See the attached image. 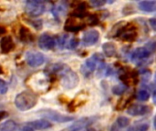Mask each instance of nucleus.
Listing matches in <instances>:
<instances>
[{
    "label": "nucleus",
    "mask_w": 156,
    "mask_h": 131,
    "mask_svg": "<svg viewBox=\"0 0 156 131\" xmlns=\"http://www.w3.org/2000/svg\"><path fill=\"white\" fill-rule=\"evenodd\" d=\"M126 90V87L125 86H121V85H117L114 86L112 88V93L115 95H122Z\"/></svg>",
    "instance_id": "nucleus-27"
},
{
    "label": "nucleus",
    "mask_w": 156,
    "mask_h": 131,
    "mask_svg": "<svg viewBox=\"0 0 156 131\" xmlns=\"http://www.w3.org/2000/svg\"><path fill=\"white\" fill-rule=\"evenodd\" d=\"M46 6L44 2L37 0L27 1L25 5V11L29 16H38L45 12Z\"/></svg>",
    "instance_id": "nucleus-5"
},
{
    "label": "nucleus",
    "mask_w": 156,
    "mask_h": 131,
    "mask_svg": "<svg viewBox=\"0 0 156 131\" xmlns=\"http://www.w3.org/2000/svg\"><path fill=\"white\" fill-rule=\"evenodd\" d=\"M105 4H106V2L103 0H91L90 1V5L94 7H101V6L104 5Z\"/></svg>",
    "instance_id": "nucleus-29"
},
{
    "label": "nucleus",
    "mask_w": 156,
    "mask_h": 131,
    "mask_svg": "<svg viewBox=\"0 0 156 131\" xmlns=\"http://www.w3.org/2000/svg\"><path fill=\"white\" fill-rule=\"evenodd\" d=\"M28 23L31 26H33L37 30L41 29V27H42V22H41V20H28Z\"/></svg>",
    "instance_id": "nucleus-28"
},
{
    "label": "nucleus",
    "mask_w": 156,
    "mask_h": 131,
    "mask_svg": "<svg viewBox=\"0 0 156 131\" xmlns=\"http://www.w3.org/2000/svg\"><path fill=\"white\" fill-rule=\"evenodd\" d=\"M90 124V119L88 118L85 119H81L80 120H78L77 122H75L73 125H71L69 128V131H82L87 129V127Z\"/></svg>",
    "instance_id": "nucleus-16"
},
{
    "label": "nucleus",
    "mask_w": 156,
    "mask_h": 131,
    "mask_svg": "<svg viewBox=\"0 0 156 131\" xmlns=\"http://www.w3.org/2000/svg\"><path fill=\"white\" fill-rule=\"evenodd\" d=\"M112 36H120V38L123 41L132 42L137 37V30L132 24L123 25L122 23H120L119 29L112 34Z\"/></svg>",
    "instance_id": "nucleus-2"
},
{
    "label": "nucleus",
    "mask_w": 156,
    "mask_h": 131,
    "mask_svg": "<svg viewBox=\"0 0 156 131\" xmlns=\"http://www.w3.org/2000/svg\"><path fill=\"white\" fill-rule=\"evenodd\" d=\"M102 50L104 52V54L106 55V57H114L117 53V47L113 43H105L102 46Z\"/></svg>",
    "instance_id": "nucleus-20"
},
{
    "label": "nucleus",
    "mask_w": 156,
    "mask_h": 131,
    "mask_svg": "<svg viewBox=\"0 0 156 131\" xmlns=\"http://www.w3.org/2000/svg\"><path fill=\"white\" fill-rule=\"evenodd\" d=\"M6 116H7V113L5 111H0V121H2Z\"/></svg>",
    "instance_id": "nucleus-33"
},
{
    "label": "nucleus",
    "mask_w": 156,
    "mask_h": 131,
    "mask_svg": "<svg viewBox=\"0 0 156 131\" xmlns=\"http://www.w3.org/2000/svg\"><path fill=\"white\" fill-rule=\"evenodd\" d=\"M38 114L41 115L42 117L46 118V119H51L52 121L58 122V123H65V122L71 121L73 119V118H71V117L65 116V115H63L61 113H58V112L54 111V110H51V109H44V110H41Z\"/></svg>",
    "instance_id": "nucleus-8"
},
{
    "label": "nucleus",
    "mask_w": 156,
    "mask_h": 131,
    "mask_svg": "<svg viewBox=\"0 0 156 131\" xmlns=\"http://www.w3.org/2000/svg\"><path fill=\"white\" fill-rule=\"evenodd\" d=\"M66 10H67V7H66L65 4L64 3H58L57 5H55L53 7L52 12H53L55 16H62V14H64Z\"/></svg>",
    "instance_id": "nucleus-22"
},
{
    "label": "nucleus",
    "mask_w": 156,
    "mask_h": 131,
    "mask_svg": "<svg viewBox=\"0 0 156 131\" xmlns=\"http://www.w3.org/2000/svg\"><path fill=\"white\" fill-rule=\"evenodd\" d=\"M149 129V125L147 123H141L134 125L133 128L130 129L129 131H148Z\"/></svg>",
    "instance_id": "nucleus-25"
},
{
    "label": "nucleus",
    "mask_w": 156,
    "mask_h": 131,
    "mask_svg": "<svg viewBox=\"0 0 156 131\" xmlns=\"http://www.w3.org/2000/svg\"><path fill=\"white\" fill-rule=\"evenodd\" d=\"M89 21H90V25H96V24H98L99 20H98V18H97V16L95 15H91L90 16V18H89Z\"/></svg>",
    "instance_id": "nucleus-31"
},
{
    "label": "nucleus",
    "mask_w": 156,
    "mask_h": 131,
    "mask_svg": "<svg viewBox=\"0 0 156 131\" xmlns=\"http://www.w3.org/2000/svg\"><path fill=\"white\" fill-rule=\"evenodd\" d=\"M151 111V108L146 105L134 104L128 108L127 113L131 116H143Z\"/></svg>",
    "instance_id": "nucleus-11"
},
{
    "label": "nucleus",
    "mask_w": 156,
    "mask_h": 131,
    "mask_svg": "<svg viewBox=\"0 0 156 131\" xmlns=\"http://www.w3.org/2000/svg\"><path fill=\"white\" fill-rule=\"evenodd\" d=\"M0 131H17V124L13 120H8L0 126Z\"/></svg>",
    "instance_id": "nucleus-21"
},
{
    "label": "nucleus",
    "mask_w": 156,
    "mask_h": 131,
    "mask_svg": "<svg viewBox=\"0 0 156 131\" xmlns=\"http://www.w3.org/2000/svg\"><path fill=\"white\" fill-rule=\"evenodd\" d=\"M136 97H137V98H138L139 100H141V101H146V100H148L149 98H150V93H149V91L146 90V89H140V90L137 92Z\"/></svg>",
    "instance_id": "nucleus-23"
},
{
    "label": "nucleus",
    "mask_w": 156,
    "mask_h": 131,
    "mask_svg": "<svg viewBox=\"0 0 156 131\" xmlns=\"http://www.w3.org/2000/svg\"><path fill=\"white\" fill-rule=\"evenodd\" d=\"M27 64L31 67H37L45 63V57L42 53L37 51H28L25 55Z\"/></svg>",
    "instance_id": "nucleus-7"
},
{
    "label": "nucleus",
    "mask_w": 156,
    "mask_h": 131,
    "mask_svg": "<svg viewBox=\"0 0 156 131\" xmlns=\"http://www.w3.org/2000/svg\"><path fill=\"white\" fill-rule=\"evenodd\" d=\"M130 119L126 117H119L116 120L115 126H118L119 128H126L129 126Z\"/></svg>",
    "instance_id": "nucleus-24"
},
{
    "label": "nucleus",
    "mask_w": 156,
    "mask_h": 131,
    "mask_svg": "<svg viewBox=\"0 0 156 131\" xmlns=\"http://www.w3.org/2000/svg\"><path fill=\"white\" fill-rule=\"evenodd\" d=\"M58 37H55L48 33L41 35L38 39V46L43 50H51L54 49L57 46Z\"/></svg>",
    "instance_id": "nucleus-9"
},
{
    "label": "nucleus",
    "mask_w": 156,
    "mask_h": 131,
    "mask_svg": "<svg viewBox=\"0 0 156 131\" xmlns=\"http://www.w3.org/2000/svg\"><path fill=\"white\" fill-rule=\"evenodd\" d=\"M28 85L32 87L37 91H45L46 88H48L49 86V79L46 74L43 73H37L30 77L27 81Z\"/></svg>",
    "instance_id": "nucleus-4"
},
{
    "label": "nucleus",
    "mask_w": 156,
    "mask_h": 131,
    "mask_svg": "<svg viewBox=\"0 0 156 131\" xmlns=\"http://www.w3.org/2000/svg\"><path fill=\"white\" fill-rule=\"evenodd\" d=\"M61 73V85L65 89L70 90L78 86L80 81L79 76L73 70L66 67Z\"/></svg>",
    "instance_id": "nucleus-3"
},
{
    "label": "nucleus",
    "mask_w": 156,
    "mask_h": 131,
    "mask_svg": "<svg viewBox=\"0 0 156 131\" xmlns=\"http://www.w3.org/2000/svg\"><path fill=\"white\" fill-rule=\"evenodd\" d=\"M85 27V24L83 23H79L71 18H69L64 26L65 30L69 31V32H78L81 29H83Z\"/></svg>",
    "instance_id": "nucleus-15"
},
{
    "label": "nucleus",
    "mask_w": 156,
    "mask_h": 131,
    "mask_svg": "<svg viewBox=\"0 0 156 131\" xmlns=\"http://www.w3.org/2000/svg\"><path fill=\"white\" fill-rule=\"evenodd\" d=\"M149 24L151 26V27L156 31V18H150L149 19Z\"/></svg>",
    "instance_id": "nucleus-32"
},
{
    "label": "nucleus",
    "mask_w": 156,
    "mask_h": 131,
    "mask_svg": "<svg viewBox=\"0 0 156 131\" xmlns=\"http://www.w3.org/2000/svg\"><path fill=\"white\" fill-rule=\"evenodd\" d=\"M5 29L4 27L0 26V36L3 35V34H5Z\"/></svg>",
    "instance_id": "nucleus-35"
},
{
    "label": "nucleus",
    "mask_w": 156,
    "mask_h": 131,
    "mask_svg": "<svg viewBox=\"0 0 156 131\" xmlns=\"http://www.w3.org/2000/svg\"><path fill=\"white\" fill-rule=\"evenodd\" d=\"M154 80L156 81V73H155V76H154Z\"/></svg>",
    "instance_id": "nucleus-37"
},
{
    "label": "nucleus",
    "mask_w": 156,
    "mask_h": 131,
    "mask_svg": "<svg viewBox=\"0 0 156 131\" xmlns=\"http://www.w3.org/2000/svg\"><path fill=\"white\" fill-rule=\"evenodd\" d=\"M151 50L147 47H138L132 55V60L133 62H141L147 59L150 57Z\"/></svg>",
    "instance_id": "nucleus-13"
},
{
    "label": "nucleus",
    "mask_w": 156,
    "mask_h": 131,
    "mask_svg": "<svg viewBox=\"0 0 156 131\" xmlns=\"http://www.w3.org/2000/svg\"><path fill=\"white\" fill-rule=\"evenodd\" d=\"M87 8H88L87 4L85 2H80L77 5L74 11L71 13V16L74 17H79V18L85 17L87 16Z\"/></svg>",
    "instance_id": "nucleus-17"
},
{
    "label": "nucleus",
    "mask_w": 156,
    "mask_h": 131,
    "mask_svg": "<svg viewBox=\"0 0 156 131\" xmlns=\"http://www.w3.org/2000/svg\"><path fill=\"white\" fill-rule=\"evenodd\" d=\"M15 47L13 38L10 36H5L0 40V48L3 53H9Z\"/></svg>",
    "instance_id": "nucleus-14"
},
{
    "label": "nucleus",
    "mask_w": 156,
    "mask_h": 131,
    "mask_svg": "<svg viewBox=\"0 0 156 131\" xmlns=\"http://www.w3.org/2000/svg\"><path fill=\"white\" fill-rule=\"evenodd\" d=\"M103 62V57L101 54H95L90 58L87 59L85 63L81 66V72L85 77H89L95 70L97 64Z\"/></svg>",
    "instance_id": "nucleus-6"
},
{
    "label": "nucleus",
    "mask_w": 156,
    "mask_h": 131,
    "mask_svg": "<svg viewBox=\"0 0 156 131\" xmlns=\"http://www.w3.org/2000/svg\"><path fill=\"white\" fill-rule=\"evenodd\" d=\"M154 129H155L156 130V115L155 117H154Z\"/></svg>",
    "instance_id": "nucleus-36"
},
{
    "label": "nucleus",
    "mask_w": 156,
    "mask_h": 131,
    "mask_svg": "<svg viewBox=\"0 0 156 131\" xmlns=\"http://www.w3.org/2000/svg\"><path fill=\"white\" fill-rule=\"evenodd\" d=\"M153 100H154V103L156 106V90L154 92V95H153Z\"/></svg>",
    "instance_id": "nucleus-34"
},
{
    "label": "nucleus",
    "mask_w": 156,
    "mask_h": 131,
    "mask_svg": "<svg viewBox=\"0 0 156 131\" xmlns=\"http://www.w3.org/2000/svg\"><path fill=\"white\" fill-rule=\"evenodd\" d=\"M19 37H20L21 41H23V42H31L34 39L33 35L31 34L29 29L23 26L19 29Z\"/></svg>",
    "instance_id": "nucleus-19"
},
{
    "label": "nucleus",
    "mask_w": 156,
    "mask_h": 131,
    "mask_svg": "<svg viewBox=\"0 0 156 131\" xmlns=\"http://www.w3.org/2000/svg\"><path fill=\"white\" fill-rule=\"evenodd\" d=\"M139 8L144 12H155L156 11V1H141L138 4Z\"/></svg>",
    "instance_id": "nucleus-18"
},
{
    "label": "nucleus",
    "mask_w": 156,
    "mask_h": 131,
    "mask_svg": "<svg viewBox=\"0 0 156 131\" xmlns=\"http://www.w3.org/2000/svg\"><path fill=\"white\" fill-rule=\"evenodd\" d=\"M7 92V85L6 83L0 79V94H5Z\"/></svg>",
    "instance_id": "nucleus-30"
},
{
    "label": "nucleus",
    "mask_w": 156,
    "mask_h": 131,
    "mask_svg": "<svg viewBox=\"0 0 156 131\" xmlns=\"http://www.w3.org/2000/svg\"><path fill=\"white\" fill-rule=\"evenodd\" d=\"M37 103V97L35 93L28 90L19 93L15 98V105L21 111H27L33 109Z\"/></svg>",
    "instance_id": "nucleus-1"
},
{
    "label": "nucleus",
    "mask_w": 156,
    "mask_h": 131,
    "mask_svg": "<svg viewBox=\"0 0 156 131\" xmlns=\"http://www.w3.org/2000/svg\"><path fill=\"white\" fill-rule=\"evenodd\" d=\"M99 38H100V33L95 29H91L84 33L82 37V42L85 46H92L99 41Z\"/></svg>",
    "instance_id": "nucleus-12"
},
{
    "label": "nucleus",
    "mask_w": 156,
    "mask_h": 131,
    "mask_svg": "<svg viewBox=\"0 0 156 131\" xmlns=\"http://www.w3.org/2000/svg\"><path fill=\"white\" fill-rule=\"evenodd\" d=\"M52 127V125L45 120V119H39V120H35L27 123L24 128L23 131H36V130H45L48 129Z\"/></svg>",
    "instance_id": "nucleus-10"
},
{
    "label": "nucleus",
    "mask_w": 156,
    "mask_h": 131,
    "mask_svg": "<svg viewBox=\"0 0 156 131\" xmlns=\"http://www.w3.org/2000/svg\"><path fill=\"white\" fill-rule=\"evenodd\" d=\"M79 45V40L75 37L68 40L67 44H66V47L69 48V49H75Z\"/></svg>",
    "instance_id": "nucleus-26"
}]
</instances>
